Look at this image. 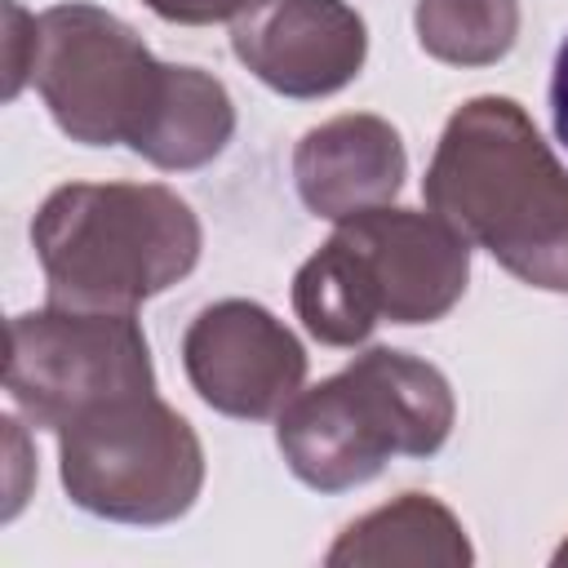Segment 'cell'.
<instances>
[{"label":"cell","instance_id":"cell-17","mask_svg":"<svg viewBox=\"0 0 568 568\" xmlns=\"http://www.w3.org/2000/svg\"><path fill=\"white\" fill-rule=\"evenodd\" d=\"M550 120H555V133L559 142L568 146V36L555 53V75H550Z\"/></svg>","mask_w":568,"mask_h":568},{"label":"cell","instance_id":"cell-2","mask_svg":"<svg viewBox=\"0 0 568 568\" xmlns=\"http://www.w3.org/2000/svg\"><path fill=\"white\" fill-rule=\"evenodd\" d=\"M31 244L49 302L80 311H138L200 262L195 209L160 182H67L36 222Z\"/></svg>","mask_w":568,"mask_h":568},{"label":"cell","instance_id":"cell-6","mask_svg":"<svg viewBox=\"0 0 568 568\" xmlns=\"http://www.w3.org/2000/svg\"><path fill=\"white\" fill-rule=\"evenodd\" d=\"M4 390L31 426L62 430L98 404L155 390L146 333L133 311H22L9 320Z\"/></svg>","mask_w":568,"mask_h":568},{"label":"cell","instance_id":"cell-15","mask_svg":"<svg viewBox=\"0 0 568 568\" xmlns=\"http://www.w3.org/2000/svg\"><path fill=\"white\" fill-rule=\"evenodd\" d=\"M36 67V18L4 0V98H18Z\"/></svg>","mask_w":568,"mask_h":568},{"label":"cell","instance_id":"cell-13","mask_svg":"<svg viewBox=\"0 0 568 568\" xmlns=\"http://www.w3.org/2000/svg\"><path fill=\"white\" fill-rule=\"evenodd\" d=\"M293 311L324 346H359L382 324V306L364 275V262L337 231L297 266Z\"/></svg>","mask_w":568,"mask_h":568},{"label":"cell","instance_id":"cell-12","mask_svg":"<svg viewBox=\"0 0 568 568\" xmlns=\"http://www.w3.org/2000/svg\"><path fill=\"white\" fill-rule=\"evenodd\" d=\"M231 133H235V102L226 84L200 67L169 62L164 98L146 133L133 142V151L164 173H186V169H204L209 160H217Z\"/></svg>","mask_w":568,"mask_h":568},{"label":"cell","instance_id":"cell-11","mask_svg":"<svg viewBox=\"0 0 568 568\" xmlns=\"http://www.w3.org/2000/svg\"><path fill=\"white\" fill-rule=\"evenodd\" d=\"M475 559L462 519L426 497L404 493L355 524L342 528V537L328 546L324 564L333 568H386V564H439V568H466Z\"/></svg>","mask_w":568,"mask_h":568},{"label":"cell","instance_id":"cell-9","mask_svg":"<svg viewBox=\"0 0 568 568\" xmlns=\"http://www.w3.org/2000/svg\"><path fill=\"white\" fill-rule=\"evenodd\" d=\"M231 49L266 89L328 98L359 75L368 31L346 0H244L231 22Z\"/></svg>","mask_w":568,"mask_h":568},{"label":"cell","instance_id":"cell-10","mask_svg":"<svg viewBox=\"0 0 568 568\" xmlns=\"http://www.w3.org/2000/svg\"><path fill=\"white\" fill-rule=\"evenodd\" d=\"M404 138L382 115H333L302 133L293 151V182L315 217L346 222L351 213L390 204L404 186Z\"/></svg>","mask_w":568,"mask_h":568},{"label":"cell","instance_id":"cell-3","mask_svg":"<svg viewBox=\"0 0 568 568\" xmlns=\"http://www.w3.org/2000/svg\"><path fill=\"white\" fill-rule=\"evenodd\" d=\"M457 399L448 377L390 346H368L342 373L297 390L275 417L288 470L315 493L368 484L390 457H430L448 444Z\"/></svg>","mask_w":568,"mask_h":568},{"label":"cell","instance_id":"cell-5","mask_svg":"<svg viewBox=\"0 0 568 568\" xmlns=\"http://www.w3.org/2000/svg\"><path fill=\"white\" fill-rule=\"evenodd\" d=\"M31 84L71 142L133 146L164 98L169 62L115 13L67 0L36 18Z\"/></svg>","mask_w":568,"mask_h":568},{"label":"cell","instance_id":"cell-8","mask_svg":"<svg viewBox=\"0 0 568 568\" xmlns=\"http://www.w3.org/2000/svg\"><path fill=\"white\" fill-rule=\"evenodd\" d=\"M337 235L364 262L382 320L390 324H435L466 293L470 240L435 209L377 204L337 222Z\"/></svg>","mask_w":568,"mask_h":568},{"label":"cell","instance_id":"cell-4","mask_svg":"<svg viewBox=\"0 0 568 568\" xmlns=\"http://www.w3.org/2000/svg\"><path fill=\"white\" fill-rule=\"evenodd\" d=\"M67 497L111 524H173L204 488V448L191 422L155 390L98 404L58 430Z\"/></svg>","mask_w":568,"mask_h":568},{"label":"cell","instance_id":"cell-7","mask_svg":"<svg viewBox=\"0 0 568 568\" xmlns=\"http://www.w3.org/2000/svg\"><path fill=\"white\" fill-rule=\"evenodd\" d=\"M182 368L195 395L226 417L266 422L306 382V351L262 302L222 297L182 333Z\"/></svg>","mask_w":568,"mask_h":568},{"label":"cell","instance_id":"cell-18","mask_svg":"<svg viewBox=\"0 0 568 568\" xmlns=\"http://www.w3.org/2000/svg\"><path fill=\"white\" fill-rule=\"evenodd\" d=\"M555 564H568V541H564V546L555 550Z\"/></svg>","mask_w":568,"mask_h":568},{"label":"cell","instance_id":"cell-1","mask_svg":"<svg viewBox=\"0 0 568 568\" xmlns=\"http://www.w3.org/2000/svg\"><path fill=\"white\" fill-rule=\"evenodd\" d=\"M422 195L515 280L568 293V169L515 98L484 93L448 115Z\"/></svg>","mask_w":568,"mask_h":568},{"label":"cell","instance_id":"cell-14","mask_svg":"<svg viewBox=\"0 0 568 568\" xmlns=\"http://www.w3.org/2000/svg\"><path fill=\"white\" fill-rule=\"evenodd\" d=\"M417 44L448 67H493L519 40V0H417Z\"/></svg>","mask_w":568,"mask_h":568},{"label":"cell","instance_id":"cell-16","mask_svg":"<svg viewBox=\"0 0 568 568\" xmlns=\"http://www.w3.org/2000/svg\"><path fill=\"white\" fill-rule=\"evenodd\" d=\"M155 18L164 22H182V27H209L222 18H235L244 9V0H142Z\"/></svg>","mask_w":568,"mask_h":568}]
</instances>
